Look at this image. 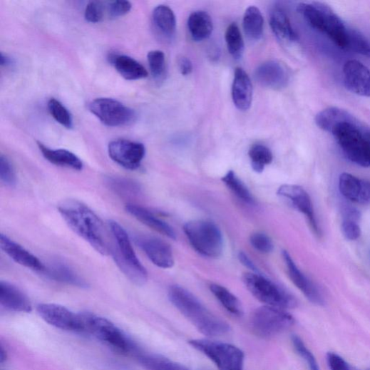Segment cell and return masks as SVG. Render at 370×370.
<instances>
[{
	"mask_svg": "<svg viewBox=\"0 0 370 370\" xmlns=\"http://www.w3.org/2000/svg\"><path fill=\"white\" fill-rule=\"evenodd\" d=\"M59 213L68 227L102 255H109L112 247L101 219L85 204L74 200L58 206Z\"/></svg>",
	"mask_w": 370,
	"mask_h": 370,
	"instance_id": "obj_1",
	"label": "cell"
},
{
	"mask_svg": "<svg viewBox=\"0 0 370 370\" xmlns=\"http://www.w3.org/2000/svg\"><path fill=\"white\" fill-rule=\"evenodd\" d=\"M173 304L203 335L208 337L225 336L230 326L210 312L195 295L185 288L175 285L168 292Z\"/></svg>",
	"mask_w": 370,
	"mask_h": 370,
	"instance_id": "obj_2",
	"label": "cell"
},
{
	"mask_svg": "<svg viewBox=\"0 0 370 370\" xmlns=\"http://www.w3.org/2000/svg\"><path fill=\"white\" fill-rule=\"evenodd\" d=\"M369 131L351 115L339 123L332 134L349 161L362 168H369Z\"/></svg>",
	"mask_w": 370,
	"mask_h": 370,
	"instance_id": "obj_3",
	"label": "cell"
},
{
	"mask_svg": "<svg viewBox=\"0 0 370 370\" xmlns=\"http://www.w3.org/2000/svg\"><path fill=\"white\" fill-rule=\"evenodd\" d=\"M297 11L312 28L346 49L351 27L331 7L322 3L300 4Z\"/></svg>",
	"mask_w": 370,
	"mask_h": 370,
	"instance_id": "obj_4",
	"label": "cell"
},
{
	"mask_svg": "<svg viewBox=\"0 0 370 370\" xmlns=\"http://www.w3.org/2000/svg\"><path fill=\"white\" fill-rule=\"evenodd\" d=\"M109 225L115 241L111 253L117 265L131 282L137 285L144 284L148 273L138 258L127 232L115 221H111Z\"/></svg>",
	"mask_w": 370,
	"mask_h": 370,
	"instance_id": "obj_5",
	"label": "cell"
},
{
	"mask_svg": "<svg viewBox=\"0 0 370 370\" xmlns=\"http://www.w3.org/2000/svg\"><path fill=\"white\" fill-rule=\"evenodd\" d=\"M190 245L199 254L219 257L224 250V238L220 227L210 220H195L184 225Z\"/></svg>",
	"mask_w": 370,
	"mask_h": 370,
	"instance_id": "obj_6",
	"label": "cell"
},
{
	"mask_svg": "<svg viewBox=\"0 0 370 370\" xmlns=\"http://www.w3.org/2000/svg\"><path fill=\"white\" fill-rule=\"evenodd\" d=\"M243 282L248 291L260 302L267 306L282 309L296 308V298L286 289L266 277L256 273L243 276Z\"/></svg>",
	"mask_w": 370,
	"mask_h": 370,
	"instance_id": "obj_7",
	"label": "cell"
},
{
	"mask_svg": "<svg viewBox=\"0 0 370 370\" xmlns=\"http://www.w3.org/2000/svg\"><path fill=\"white\" fill-rule=\"evenodd\" d=\"M294 324V317L285 309L267 305L257 309L250 319L252 333L262 339L274 338Z\"/></svg>",
	"mask_w": 370,
	"mask_h": 370,
	"instance_id": "obj_8",
	"label": "cell"
},
{
	"mask_svg": "<svg viewBox=\"0 0 370 370\" xmlns=\"http://www.w3.org/2000/svg\"><path fill=\"white\" fill-rule=\"evenodd\" d=\"M79 316L81 332L90 334L123 353H128L133 349L132 342L111 321L88 312L79 314Z\"/></svg>",
	"mask_w": 370,
	"mask_h": 370,
	"instance_id": "obj_9",
	"label": "cell"
},
{
	"mask_svg": "<svg viewBox=\"0 0 370 370\" xmlns=\"http://www.w3.org/2000/svg\"><path fill=\"white\" fill-rule=\"evenodd\" d=\"M189 344L212 361L218 370H244L245 353L237 346L207 339H193Z\"/></svg>",
	"mask_w": 370,
	"mask_h": 370,
	"instance_id": "obj_10",
	"label": "cell"
},
{
	"mask_svg": "<svg viewBox=\"0 0 370 370\" xmlns=\"http://www.w3.org/2000/svg\"><path fill=\"white\" fill-rule=\"evenodd\" d=\"M89 111L103 125L120 127L132 123L135 119V112L123 103L113 98H99L88 105Z\"/></svg>",
	"mask_w": 370,
	"mask_h": 370,
	"instance_id": "obj_11",
	"label": "cell"
},
{
	"mask_svg": "<svg viewBox=\"0 0 370 370\" xmlns=\"http://www.w3.org/2000/svg\"><path fill=\"white\" fill-rule=\"evenodd\" d=\"M112 160L128 170H135L141 165L145 154L143 144L125 139L112 141L108 146Z\"/></svg>",
	"mask_w": 370,
	"mask_h": 370,
	"instance_id": "obj_12",
	"label": "cell"
},
{
	"mask_svg": "<svg viewBox=\"0 0 370 370\" xmlns=\"http://www.w3.org/2000/svg\"><path fill=\"white\" fill-rule=\"evenodd\" d=\"M36 309L41 318L49 325L62 330L81 332L79 314L66 307L46 303L38 304Z\"/></svg>",
	"mask_w": 370,
	"mask_h": 370,
	"instance_id": "obj_13",
	"label": "cell"
},
{
	"mask_svg": "<svg viewBox=\"0 0 370 370\" xmlns=\"http://www.w3.org/2000/svg\"><path fill=\"white\" fill-rule=\"evenodd\" d=\"M277 194L287 200L295 209L306 217L316 235H321V230L316 220L311 198L303 187L295 185H284L279 188Z\"/></svg>",
	"mask_w": 370,
	"mask_h": 370,
	"instance_id": "obj_14",
	"label": "cell"
},
{
	"mask_svg": "<svg viewBox=\"0 0 370 370\" xmlns=\"http://www.w3.org/2000/svg\"><path fill=\"white\" fill-rule=\"evenodd\" d=\"M137 245L158 267L170 269L175 265L171 246L164 240L152 236L142 235L135 239Z\"/></svg>",
	"mask_w": 370,
	"mask_h": 370,
	"instance_id": "obj_15",
	"label": "cell"
},
{
	"mask_svg": "<svg viewBox=\"0 0 370 370\" xmlns=\"http://www.w3.org/2000/svg\"><path fill=\"white\" fill-rule=\"evenodd\" d=\"M282 255L293 284L310 302L315 305L324 306L326 299L320 288L300 271L287 251H284Z\"/></svg>",
	"mask_w": 370,
	"mask_h": 370,
	"instance_id": "obj_16",
	"label": "cell"
},
{
	"mask_svg": "<svg viewBox=\"0 0 370 370\" xmlns=\"http://www.w3.org/2000/svg\"><path fill=\"white\" fill-rule=\"evenodd\" d=\"M346 88L356 95L370 98V70L358 61H349L344 66Z\"/></svg>",
	"mask_w": 370,
	"mask_h": 370,
	"instance_id": "obj_17",
	"label": "cell"
},
{
	"mask_svg": "<svg viewBox=\"0 0 370 370\" xmlns=\"http://www.w3.org/2000/svg\"><path fill=\"white\" fill-rule=\"evenodd\" d=\"M255 78L264 87L281 89L287 85L289 73L283 64L277 61H269L256 69Z\"/></svg>",
	"mask_w": 370,
	"mask_h": 370,
	"instance_id": "obj_18",
	"label": "cell"
},
{
	"mask_svg": "<svg viewBox=\"0 0 370 370\" xmlns=\"http://www.w3.org/2000/svg\"><path fill=\"white\" fill-rule=\"evenodd\" d=\"M0 247L19 265L42 274L46 270V266L37 257L4 234L0 235Z\"/></svg>",
	"mask_w": 370,
	"mask_h": 370,
	"instance_id": "obj_19",
	"label": "cell"
},
{
	"mask_svg": "<svg viewBox=\"0 0 370 370\" xmlns=\"http://www.w3.org/2000/svg\"><path fill=\"white\" fill-rule=\"evenodd\" d=\"M339 187L347 200L363 205L370 204V181L344 173L339 177Z\"/></svg>",
	"mask_w": 370,
	"mask_h": 370,
	"instance_id": "obj_20",
	"label": "cell"
},
{
	"mask_svg": "<svg viewBox=\"0 0 370 370\" xmlns=\"http://www.w3.org/2000/svg\"><path fill=\"white\" fill-rule=\"evenodd\" d=\"M125 209L128 214L145 226L170 239L176 240L177 235L174 229L165 222L156 217L150 210L135 204H128Z\"/></svg>",
	"mask_w": 370,
	"mask_h": 370,
	"instance_id": "obj_21",
	"label": "cell"
},
{
	"mask_svg": "<svg viewBox=\"0 0 370 370\" xmlns=\"http://www.w3.org/2000/svg\"><path fill=\"white\" fill-rule=\"evenodd\" d=\"M252 85L247 73L240 68L235 70L232 95L236 108L242 111L250 109L252 100Z\"/></svg>",
	"mask_w": 370,
	"mask_h": 370,
	"instance_id": "obj_22",
	"label": "cell"
},
{
	"mask_svg": "<svg viewBox=\"0 0 370 370\" xmlns=\"http://www.w3.org/2000/svg\"><path fill=\"white\" fill-rule=\"evenodd\" d=\"M0 303L5 308L20 312H30L32 306L29 298L16 286L0 282Z\"/></svg>",
	"mask_w": 370,
	"mask_h": 370,
	"instance_id": "obj_23",
	"label": "cell"
},
{
	"mask_svg": "<svg viewBox=\"0 0 370 370\" xmlns=\"http://www.w3.org/2000/svg\"><path fill=\"white\" fill-rule=\"evenodd\" d=\"M38 146L45 160L58 167L76 171L83 170V165L80 158L73 153L66 149H51L41 143Z\"/></svg>",
	"mask_w": 370,
	"mask_h": 370,
	"instance_id": "obj_24",
	"label": "cell"
},
{
	"mask_svg": "<svg viewBox=\"0 0 370 370\" xmlns=\"http://www.w3.org/2000/svg\"><path fill=\"white\" fill-rule=\"evenodd\" d=\"M109 60L120 75L126 80H140L148 76L146 69L140 63L129 56L112 54L110 56Z\"/></svg>",
	"mask_w": 370,
	"mask_h": 370,
	"instance_id": "obj_25",
	"label": "cell"
},
{
	"mask_svg": "<svg viewBox=\"0 0 370 370\" xmlns=\"http://www.w3.org/2000/svg\"><path fill=\"white\" fill-rule=\"evenodd\" d=\"M49 279L75 287H86V283L66 264L61 261H55L46 267L43 272Z\"/></svg>",
	"mask_w": 370,
	"mask_h": 370,
	"instance_id": "obj_26",
	"label": "cell"
},
{
	"mask_svg": "<svg viewBox=\"0 0 370 370\" xmlns=\"http://www.w3.org/2000/svg\"><path fill=\"white\" fill-rule=\"evenodd\" d=\"M270 25L276 36L282 41L292 43L298 41L287 14L282 9H274L270 16Z\"/></svg>",
	"mask_w": 370,
	"mask_h": 370,
	"instance_id": "obj_27",
	"label": "cell"
},
{
	"mask_svg": "<svg viewBox=\"0 0 370 370\" xmlns=\"http://www.w3.org/2000/svg\"><path fill=\"white\" fill-rule=\"evenodd\" d=\"M188 29L192 38L196 41L207 39L212 34V19L205 11L193 12L188 19Z\"/></svg>",
	"mask_w": 370,
	"mask_h": 370,
	"instance_id": "obj_28",
	"label": "cell"
},
{
	"mask_svg": "<svg viewBox=\"0 0 370 370\" xmlns=\"http://www.w3.org/2000/svg\"><path fill=\"white\" fill-rule=\"evenodd\" d=\"M153 23L155 29L167 38H172L176 31V18L173 10L167 6H158L153 12Z\"/></svg>",
	"mask_w": 370,
	"mask_h": 370,
	"instance_id": "obj_29",
	"label": "cell"
},
{
	"mask_svg": "<svg viewBox=\"0 0 370 370\" xmlns=\"http://www.w3.org/2000/svg\"><path fill=\"white\" fill-rule=\"evenodd\" d=\"M210 290L227 312L237 318L242 317L244 314L242 304L230 290L217 284H210Z\"/></svg>",
	"mask_w": 370,
	"mask_h": 370,
	"instance_id": "obj_30",
	"label": "cell"
},
{
	"mask_svg": "<svg viewBox=\"0 0 370 370\" xmlns=\"http://www.w3.org/2000/svg\"><path fill=\"white\" fill-rule=\"evenodd\" d=\"M351 114L338 108H329L320 112L315 117V123L322 130L332 133L334 128L347 119Z\"/></svg>",
	"mask_w": 370,
	"mask_h": 370,
	"instance_id": "obj_31",
	"label": "cell"
},
{
	"mask_svg": "<svg viewBox=\"0 0 370 370\" xmlns=\"http://www.w3.org/2000/svg\"><path fill=\"white\" fill-rule=\"evenodd\" d=\"M138 361L148 370H190L184 365L158 354H141Z\"/></svg>",
	"mask_w": 370,
	"mask_h": 370,
	"instance_id": "obj_32",
	"label": "cell"
},
{
	"mask_svg": "<svg viewBox=\"0 0 370 370\" xmlns=\"http://www.w3.org/2000/svg\"><path fill=\"white\" fill-rule=\"evenodd\" d=\"M243 27L247 36L253 41L260 39L263 31V18L260 11L255 7H249L244 15Z\"/></svg>",
	"mask_w": 370,
	"mask_h": 370,
	"instance_id": "obj_33",
	"label": "cell"
},
{
	"mask_svg": "<svg viewBox=\"0 0 370 370\" xmlns=\"http://www.w3.org/2000/svg\"><path fill=\"white\" fill-rule=\"evenodd\" d=\"M359 211L352 207H347L343 211L341 230L349 240H356L361 235Z\"/></svg>",
	"mask_w": 370,
	"mask_h": 370,
	"instance_id": "obj_34",
	"label": "cell"
},
{
	"mask_svg": "<svg viewBox=\"0 0 370 370\" xmlns=\"http://www.w3.org/2000/svg\"><path fill=\"white\" fill-rule=\"evenodd\" d=\"M249 157L252 170L257 173H262L267 165L273 162V153L266 145H253L249 150Z\"/></svg>",
	"mask_w": 370,
	"mask_h": 370,
	"instance_id": "obj_35",
	"label": "cell"
},
{
	"mask_svg": "<svg viewBox=\"0 0 370 370\" xmlns=\"http://www.w3.org/2000/svg\"><path fill=\"white\" fill-rule=\"evenodd\" d=\"M222 180L240 200L247 204H255V201L251 192L245 183L236 175L235 173L233 171L228 172Z\"/></svg>",
	"mask_w": 370,
	"mask_h": 370,
	"instance_id": "obj_36",
	"label": "cell"
},
{
	"mask_svg": "<svg viewBox=\"0 0 370 370\" xmlns=\"http://www.w3.org/2000/svg\"><path fill=\"white\" fill-rule=\"evenodd\" d=\"M226 42L231 56L235 60L242 58L244 52V41L238 26L233 23L227 29Z\"/></svg>",
	"mask_w": 370,
	"mask_h": 370,
	"instance_id": "obj_37",
	"label": "cell"
},
{
	"mask_svg": "<svg viewBox=\"0 0 370 370\" xmlns=\"http://www.w3.org/2000/svg\"><path fill=\"white\" fill-rule=\"evenodd\" d=\"M148 62L152 76L155 82H163L166 76V61L164 52L153 50L148 52Z\"/></svg>",
	"mask_w": 370,
	"mask_h": 370,
	"instance_id": "obj_38",
	"label": "cell"
},
{
	"mask_svg": "<svg viewBox=\"0 0 370 370\" xmlns=\"http://www.w3.org/2000/svg\"><path fill=\"white\" fill-rule=\"evenodd\" d=\"M346 50L370 58V41L361 32L351 28Z\"/></svg>",
	"mask_w": 370,
	"mask_h": 370,
	"instance_id": "obj_39",
	"label": "cell"
},
{
	"mask_svg": "<svg viewBox=\"0 0 370 370\" xmlns=\"http://www.w3.org/2000/svg\"><path fill=\"white\" fill-rule=\"evenodd\" d=\"M48 109L51 116L58 123L68 129L73 128L72 116L61 102L56 98H51L48 101Z\"/></svg>",
	"mask_w": 370,
	"mask_h": 370,
	"instance_id": "obj_40",
	"label": "cell"
},
{
	"mask_svg": "<svg viewBox=\"0 0 370 370\" xmlns=\"http://www.w3.org/2000/svg\"><path fill=\"white\" fill-rule=\"evenodd\" d=\"M292 341L296 351L306 361L310 370H321L314 355L299 336L296 335L293 336Z\"/></svg>",
	"mask_w": 370,
	"mask_h": 370,
	"instance_id": "obj_41",
	"label": "cell"
},
{
	"mask_svg": "<svg viewBox=\"0 0 370 370\" xmlns=\"http://www.w3.org/2000/svg\"><path fill=\"white\" fill-rule=\"evenodd\" d=\"M0 180L9 187H13L16 184V175L9 158L4 155L0 156Z\"/></svg>",
	"mask_w": 370,
	"mask_h": 370,
	"instance_id": "obj_42",
	"label": "cell"
},
{
	"mask_svg": "<svg viewBox=\"0 0 370 370\" xmlns=\"http://www.w3.org/2000/svg\"><path fill=\"white\" fill-rule=\"evenodd\" d=\"M250 242L251 245L261 253H270L274 248L272 239L267 235L262 232L252 234L250 236Z\"/></svg>",
	"mask_w": 370,
	"mask_h": 370,
	"instance_id": "obj_43",
	"label": "cell"
},
{
	"mask_svg": "<svg viewBox=\"0 0 370 370\" xmlns=\"http://www.w3.org/2000/svg\"><path fill=\"white\" fill-rule=\"evenodd\" d=\"M109 184L118 193L133 194L140 191V186L135 182L123 178H111Z\"/></svg>",
	"mask_w": 370,
	"mask_h": 370,
	"instance_id": "obj_44",
	"label": "cell"
},
{
	"mask_svg": "<svg viewBox=\"0 0 370 370\" xmlns=\"http://www.w3.org/2000/svg\"><path fill=\"white\" fill-rule=\"evenodd\" d=\"M105 6L102 2L91 1L85 10V19L89 23L96 24L103 20Z\"/></svg>",
	"mask_w": 370,
	"mask_h": 370,
	"instance_id": "obj_45",
	"label": "cell"
},
{
	"mask_svg": "<svg viewBox=\"0 0 370 370\" xmlns=\"http://www.w3.org/2000/svg\"><path fill=\"white\" fill-rule=\"evenodd\" d=\"M132 9L128 1H113L108 4L107 10L111 19H118L128 14Z\"/></svg>",
	"mask_w": 370,
	"mask_h": 370,
	"instance_id": "obj_46",
	"label": "cell"
},
{
	"mask_svg": "<svg viewBox=\"0 0 370 370\" xmlns=\"http://www.w3.org/2000/svg\"><path fill=\"white\" fill-rule=\"evenodd\" d=\"M327 361L331 370H356L344 359L334 352L328 353Z\"/></svg>",
	"mask_w": 370,
	"mask_h": 370,
	"instance_id": "obj_47",
	"label": "cell"
},
{
	"mask_svg": "<svg viewBox=\"0 0 370 370\" xmlns=\"http://www.w3.org/2000/svg\"><path fill=\"white\" fill-rule=\"evenodd\" d=\"M179 69L182 75H190L192 71V64L190 59L183 57L178 62Z\"/></svg>",
	"mask_w": 370,
	"mask_h": 370,
	"instance_id": "obj_48",
	"label": "cell"
},
{
	"mask_svg": "<svg viewBox=\"0 0 370 370\" xmlns=\"http://www.w3.org/2000/svg\"><path fill=\"white\" fill-rule=\"evenodd\" d=\"M238 257H239L240 261L242 262V264L244 267L250 269L254 273L258 274V270H257V267H255V264L246 254L241 252L239 253Z\"/></svg>",
	"mask_w": 370,
	"mask_h": 370,
	"instance_id": "obj_49",
	"label": "cell"
},
{
	"mask_svg": "<svg viewBox=\"0 0 370 370\" xmlns=\"http://www.w3.org/2000/svg\"><path fill=\"white\" fill-rule=\"evenodd\" d=\"M0 63H1L2 66H8L11 65V61L9 57L5 56L4 53H1V56H0Z\"/></svg>",
	"mask_w": 370,
	"mask_h": 370,
	"instance_id": "obj_50",
	"label": "cell"
},
{
	"mask_svg": "<svg viewBox=\"0 0 370 370\" xmlns=\"http://www.w3.org/2000/svg\"><path fill=\"white\" fill-rule=\"evenodd\" d=\"M8 354L6 350L1 346L0 348V362L4 363L7 360Z\"/></svg>",
	"mask_w": 370,
	"mask_h": 370,
	"instance_id": "obj_51",
	"label": "cell"
},
{
	"mask_svg": "<svg viewBox=\"0 0 370 370\" xmlns=\"http://www.w3.org/2000/svg\"><path fill=\"white\" fill-rule=\"evenodd\" d=\"M369 143H370V131H369Z\"/></svg>",
	"mask_w": 370,
	"mask_h": 370,
	"instance_id": "obj_52",
	"label": "cell"
},
{
	"mask_svg": "<svg viewBox=\"0 0 370 370\" xmlns=\"http://www.w3.org/2000/svg\"><path fill=\"white\" fill-rule=\"evenodd\" d=\"M369 259H370V251H369Z\"/></svg>",
	"mask_w": 370,
	"mask_h": 370,
	"instance_id": "obj_53",
	"label": "cell"
}]
</instances>
